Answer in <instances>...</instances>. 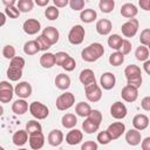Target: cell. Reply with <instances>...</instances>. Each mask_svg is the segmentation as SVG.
<instances>
[{"label": "cell", "mask_w": 150, "mask_h": 150, "mask_svg": "<svg viewBox=\"0 0 150 150\" xmlns=\"http://www.w3.org/2000/svg\"><path fill=\"white\" fill-rule=\"evenodd\" d=\"M103 54H104L103 46L98 42H94L82 50L81 57L86 62H94V61H97L101 56H103Z\"/></svg>", "instance_id": "1"}, {"label": "cell", "mask_w": 150, "mask_h": 150, "mask_svg": "<svg viewBox=\"0 0 150 150\" xmlns=\"http://www.w3.org/2000/svg\"><path fill=\"white\" fill-rule=\"evenodd\" d=\"M25 63V59L21 56H15L11 60L9 67L7 69V77L9 81H19L21 79Z\"/></svg>", "instance_id": "2"}, {"label": "cell", "mask_w": 150, "mask_h": 150, "mask_svg": "<svg viewBox=\"0 0 150 150\" xmlns=\"http://www.w3.org/2000/svg\"><path fill=\"white\" fill-rule=\"evenodd\" d=\"M124 75L127 77L128 84L135 88H139L142 84V71L141 68L136 64H129L124 69Z\"/></svg>", "instance_id": "3"}, {"label": "cell", "mask_w": 150, "mask_h": 150, "mask_svg": "<svg viewBox=\"0 0 150 150\" xmlns=\"http://www.w3.org/2000/svg\"><path fill=\"white\" fill-rule=\"evenodd\" d=\"M29 109V112L32 114L33 117H35L36 120H45L48 117L49 115V109L47 105H45L43 103L41 102H38V101H34L29 104L28 107Z\"/></svg>", "instance_id": "4"}, {"label": "cell", "mask_w": 150, "mask_h": 150, "mask_svg": "<svg viewBox=\"0 0 150 150\" xmlns=\"http://www.w3.org/2000/svg\"><path fill=\"white\" fill-rule=\"evenodd\" d=\"M75 103V96L73 93H69V91H66L63 94H61L57 98H56V108L61 111L63 110H67L69 108H71Z\"/></svg>", "instance_id": "5"}, {"label": "cell", "mask_w": 150, "mask_h": 150, "mask_svg": "<svg viewBox=\"0 0 150 150\" xmlns=\"http://www.w3.org/2000/svg\"><path fill=\"white\" fill-rule=\"evenodd\" d=\"M86 30L81 25H75L68 33V41L71 45H81L84 40Z\"/></svg>", "instance_id": "6"}, {"label": "cell", "mask_w": 150, "mask_h": 150, "mask_svg": "<svg viewBox=\"0 0 150 150\" xmlns=\"http://www.w3.org/2000/svg\"><path fill=\"white\" fill-rule=\"evenodd\" d=\"M14 95V88L8 81H1L0 82V102L1 103H8Z\"/></svg>", "instance_id": "7"}, {"label": "cell", "mask_w": 150, "mask_h": 150, "mask_svg": "<svg viewBox=\"0 0 150 150\" xmlns=\"http://www.w3.org/2000/svg\"><path fill=\"white\" fill-rule=\"evenodd\" d=\"M84 94L89 102H98L102 98V90L96 84V82L84 87Z\"/></svg>", "instance_id": "8"}, {"label": "cell", "mask_w": 150, "mask_h": 150, "mask_svg": "<svg viewBox=\"0 0 150 150\" xmlns=\"http://www.w3.org/2000/svg\"><path fill=\"white\" fill-rule=\"evenodd\" d=\"M138 25H139V22H138L137 19H129L121 27L122 34L125 38H132V36H135L136 33H137V30H138Z\"/></svg>", "instance_id": "9"}, {"label": "cell", "mask_w": 150, "mask_h": 150, "mask_svg": "<svg viewBox=\"0 0 150 150\" xmlns=\"http://www.w3.org/2000/svg\"><path fill=\"white\" fill-rule=\"evenodd\" d=\"M32 91H33L32 86H30V83L27 82V81L19 82V83L15 86V88H14V94H15L18 97L22 98V100L29 97V96L32 95Z\"/></svg>", "instance_id": "10"}, {"label": "cell", "mask_w": 150, "mask_h": 150, "mask_svg": "<svg viewBox=\"0 0 150 150\" xmlns=\"http://www.w3.org/2000/svg\"><path fill=\"white\" fill-rule=\"evenodd\" d=\"M124 131H125V125H124L123 122H114L107 129V132L110 136L111 141L120 138L124 134Z\"/></svg>", "instance_id": "11"}, {"label": "cell", "mask_w": 150, "mask_h": 150, "mask_svg": "<svg viewBox=\"0 0 150 150\" xmlns=\"http://www.w3.org/2000/svg\"><path fill=\"white\" fill-rule=\"evenodd\" d=\"M127 114H128V109H127L125 104L122 103V102H120V101L112 103V105L110 107V115L114 118H116V120L124 118L127 116Z\"/></svg>", "instance_id": "12"}, {"label": "cell", "mask_w": 150, "mask_h": 150, "mask_svg": "<svg viewBox=\"0 0 150 150\" xmlns=\"http://www.w3.org/2000/svg\"><path fill=\"white\" fill-rule=\"evenodd\" d=\"M121 96H122V98L125 102H129V103L135 102L137 100V97H138V89L135 88V87H132V86L127 84V86H124L122 88Z\"/></svg>", "instance_id": "13"}, {"label": "cell", "mask_w": 150, "mask_h": 150, "mask_svg": "<svg viewBox=\"0 0 150 150\" xmlns=\"http://www.w3.org/2000/svg\"><path fill=\"white\" fill-rule=\"evenodd\" d=\"M115 83H116V77L110 71H105L101 75L100 77V84L103 89L105 90H110L115 87Z\"/></svg>", "instance_id": "14"}, {"label": "cell", "mask_w": 150, "mask_h": 150, "mask_svg": "<svg viewBox=\"0 0 150 150\" xmlns=\"http://www.w3.org/2000/svg\"><path fill=\"white\" fill-rule=\"evenodd\" d=\"M22 28H23V32L28 35H34L36 34L40 29H41V23L40 21H38L36 19H28L23 22L22 25Z\"/></svg>", "instance_id": "15"}, {"label": "cell", "mask_w": 150, "mask_h": 150, "mask_svg": "<svg viewBox=\"0 0 150 150\" xmlns=\"http://www.w3.org/2000/svg\"><path fill=\"white\" fill-rule=\"evenodd\" d=\"M132 125H134V129L138 131L144 130L149 125V117L144 114H137L132 118Z\"/></svg>", "instance_id": "16"}, {"label": "cell", "mask_w": 150, "mask_h": 150, "mask_svg": "<svg viewBox=\"0 0 150 150\" xmlns=\"http://www.w3.org/2000/svg\"><path fill=\"white\" fill-rule=\"evenodd\" d=\"M41 35H43V36L48 40V42H49L52 46L55 45V43L59 41V38H60V33H59V30H57L55 27H53V26L46 27V28L43 29V32H42Z\"/></svg>", "instance_id": "17"}, {"label": "cell", "mask_w": 150, "mask_h": 150, "mask_svg": "<svg viewBox=\"0 0 150 150\" xmlns=\"http://www.w3.org/2000/svg\"><path fill=\"white\" fill-rule=\"evenodd\" d=\"M28 142H29V146L33 150L41 149L45 145V136H43L42 131L41 132H38V134H34V135H29Z\"/></svg>", "instance_id": "18"}, {"label": "cell", "mask_w": 150, "mask_h": 150, "mask_svg": "<svg viewBox=\"0 0 150 150\" xmlns=\"http://www.w3.org/2000/svg\"><path fill=\"white\" fill-rule=\"evenodd\" d=\"M125 141L129 145L131 146H136L141 143L142 141V136H141V132L136 129H130L125 132Z\"/></svg>", "instance_id": "19"}, {"label": "cell", "mask_w": 150, "mask_h": 150, "mask_svg": "<svg viewBox=\"0 0 150 150\" xmlns=\"http://www.w3.org/2000/svg\"><path fill=\"white\" fill-rule=\"evenodd\" d=\"M96 32L100 34V35H108L110 32H111V28H112V23L110 20L108 19H101L96 22Z\"/></svg>", "instance_id": "20"}, {"label": "cell", "mask_w": 150, "mask_h": 150, "mask_svg": "<svg viewBox=\"0 0 150 150\" xmlns=\"http://www.w3.org/2000/svg\"><path fill=\"white\" fill-rule=\"evenodd\" d=\"M83 138V134L81 130L79 129H71L67 135H66V142L69 145H76L79 143H81Z\"/></svg>", "instance_id": "21"}, {"label": "cell", "mask_w": 150, "mask_h": 150, "mask_svg": "<svg viewBox=\"0 0 150 150\" xmlns=\"http://www.w3.org/2000/svg\"><path fill=\"white\" fill-rule=\"evenodd\" d=\"M137 13H138L137 7L131 2H127L121 7V15L127 19H134L137 15Z\"/></svg>", "instance_id": "22"}, {"label": "cell", "mask_w": 150, "mask_h": 150, "mask_svg": "<svg viewBox=\"0 0 150 150\" xmlns=\"http://www.w3.org/2000/svg\"><path fill=\"white\" fill-rule=\"evenodd\" d=\"M63 132L59 129H53L48 134V143L52 146H59L63 142Z\"/></svg>", "instance_id": "23"}, {"label": "cell", "mask_w": 150, "mask_h": 150, "mask_svg": "<svg viewBox=\"0 0 150 150\" xmlns=\"http://www.w3.org/2000/svg\"><path fill=\"white\" fill-rule=\"evenodd\" d=\"M80 82L84 86V87H87V86H89V84H93V83H95L96 82V80H95V74H94V71L91 70V69H83L81 73H80Z\"/></svg>", "instance_id": "24"}, {"label": "cell", "mask_w": 150, "mask_h": 150, "mask_svg": "<svg viewBox=\"0 0 150 150\" xmlns=\"http://www.w3.org/2000/svg\"><path fill=\"white\" fill-rule=\"evenodd\" d=\"M12 110H13V112L15 115H23L28 110V103L25 100L19 98V100H16V101L13 102Z\"/></svg>", "instance_id": "25"}, {"label": "cell", "mask_w": 150, "mask_h": 150, "mask_svg": "<svg viewBox=\"0 0 150 150\" xmlns=\"http://www.w3.org/2000/svg\"><path fill=\"white\" fill-rule=\"evenodd\" d=\"M55 86L61 90H66L70 87V77L67 74H59L55 77Z\"/></svg>", "instance_id": "26"}, {"label": "cell", "mask_w": 150, "mask_h": 150, "mask_svg": "<svg viewBox=\"0 0 150 150\" xmlns=\"http://www.w3.org/2000/svg\"><path fill=\"white\" fill-rule=\"evenodd\" d=\"M12 141L15 145L18 146H22L26 144V142L28 141V134L26 130H18L14 132L13 137H12Z\"/></svg>", "instance_id": "27"}, {"label": "cell", "mask_w": 150, "mask_h": 150, "mask_svg": "<svg viewBox=\"0 0 150 150\" xmlns=\"http://www.w3.org/2000/svg\"><path fill=\"white\" fill-rule=\"evenodd\" d=\"M97 18V13L95 9L93 8H87V9H82L80 13V19L86 22V23H90L93 22L95 19Z\"/></svg>", "instance_id": "28"}, {"label": "cell", "mask_w": 150, "mask_h": 150, "mask_svg": "<svg viewBox=\"0 0 150 150\" xmlns=\"http://www.w3.org/2000/svg\"><path fill=\"white\" fill-rule=\"evenodd\" d=\"M40 64L43 68H52L53 66H55V56L53 53H43L40 57Z\"/></svg>", "instance_id": "29"}, {"label": "cell", "mask_w": 150, "mask_h": 150, "mask_svg": "<svg viewBox=\"0 0 150 150\" xmlns=\"http://www.w3.org/2000/svg\"><path fill=\"white\" fill-rule=\"evenodd\" d=\"M23 52L27 55H35V54H38L40 52V47H39V43L36 42V40L27 41L23 45Z\"/></svg>", "instance_id": "30"}, {"label": "cell", "mask_w": 150, "mask_h": 150, "mask_svg": "<svg viewBox=\"0 0 150 150\" xmlns=\"http://www.w3.org/2000/svg\"><path fill=\"white\" fill-rule=\"evenodd\" d=\"M61 123H62V125H63L66 129H73V128L76 125V123H77V118H76V116H75L74 114L68 112V114H64V115L62 116Z\"/></svg>", "instance_id": "31"}, {"label": "cell", "mask_w": 150, "mask_h": 150, "mask_svg": "<svg viewBox=\"0 0 150 150\" xmlns=\"http://www.w3.org/2000/svg\"><path fill=\"white\" fill-rule=\"evenodd\" d=\"M122 42H123V39L122 36H120L118 34H111L109 38H108V46L111 48V49H115L116 52L120 50L121 46H122Z\"/></svg>", "instance_id": "32"}, {"label": "cell", "mask_w": 150, "mask_h": 150, "mask_svg": "<svg viewBox=\"0 0 150 150\" xmlns=\"http://www.w3.org/2000/svg\"><path fill=\"white\" fill-rule=\"evenodd\" d=\"M91 111V108L88 103L86 102H79L75 105V112L76 115H79L80 117H87Z\"/></svg>", "instance_id": "33"}, {"label": "cell", "mask_w": 150, "mask_h": 150, "mask_svg": "<svg viewBox=\"0 0 150 150\" xmlns=\"http://www.w3.org/2000/svg\"><path fill=\"white\" fill-rule=\"evenodd\" d=\"M25 130L27 131L28 135H34V134L41 132V131H42V127H41V124H40L38 121H35V120H30V121L27 122V124H26V129H25Z\"/></svg>", "instance_id": "34"}, {"label": "cell", "mask_w": 150, "mask_h": 150, "mask_svg": "<svg viewBox=\"0 0 150 150\" xmlns=\"http://www.w3.org/2000/svg\"><path fill=\"white\" fill-rule=\"evenodd\" d=\"M34 7V1L33 0H19L16 2V8L19 9V12L21 13H27L30 12Z\"/></svg>", "instance_id": "35"}, {"label": "cell", "mask_w": 150, "mask_h": 150, "mask_svg": "<svg viewBox=\"0 0 150 150\" xmlns=\"http://www.w3.org/2000/svg\"><path fill=\"white\" fill-rule=\"evenodd\" d=\"M135 57L141 62H144V61L149 60V48L145 47V46L137 47L136 50H135Z\"/></svg>", "instance_id": "36"}, {"label": "cell", "mask_w": 150, "mask_h": 150, "mask_svg": "<svg viewBox=\"0 0 150 150\" xmlns=\"http://www.w3.org/2000/svg\"><path fill=\"white\" fill-rule=\"evenodd\" d=\"M124 62V55H122L120 52L111 53L109 56V63L114 67H118Z\"/></svg>", "instance_id": "37"}, {"label": "cell", "mask_w": 150, "mask_h": 150, "mask_svg": "<svg viewBox=\"0 0 150 150\" xmlns=\"http://www.w3.org/2000/svg\"><path fill=\"white\" fill-rule=\"evenodd\" d=\"M98 128H100L98 124H96V123L89 121L88 118H86L84 122L82 123V129H83V131H84L86 134H94V132H96V131L98 130Z\"/></svg>", "instance_id": "38"}, {"label": "cell", "mask_w": 150, "mask_h": 150, "mask_svg": "<svg viewBox=\"0 0 150 150\" xmlns=\"http://www.w3.org/2000/svg\"><path fill=\"white\" fill-rule=\"evenodd\" d=\"M98 7L102 13H110L112 12L115 7V1L114 0H101L98 2Z\"/></svg>", "instance_id": "39"}, {"label": "cell", "mask_w": 150, "mask_h": 150, "mask_svg": "<svg viewBox=\"0 0 150 150\" xmlns=\"http://www.w3.org/2000/svg\"><path fill=\"white\" fill-rule=\"evenodd\" d=\"M59 8H56L55 6H48L46 9H45V16L48 19V20H56L59 18Z\"/></svg>", "instance_id": "40"}, {"label": "cell", "mask_w": 150, "mask_h": 150, "mask_svg": "<svg viewBox=\"0 0 150 150\" xmlns=\"http://www.w3.org/2000/svg\"><path fill=\"white\" fill-rule=\"evenodd\" d=\"M87 118L89 120V121H91V122H94V123H96V124H101V122H102V114H101V111L100 110H96V109H91V111H90V114L87 116Z\"/></svg>", "instance_id": "41"}, {"label": "cell", "mask_w": 150, "mask_h": 150, "mask_svg": "<svg viewBox=\"0 0 150 150\" xmlns=\"http://www.w3.org/2000/svg\"><path fill=\"white\" fill-rule=\"evenodd\" d=\"M139 42L142 46H145V47H149L150 45V29L149 28H145L141 32V35H139Z\"/></svg>", "instance_id": "42"}, {"label": "cell", "mask_w": 150, "mask_h": 150, "mask_svg": "<svg viewBox=\"0 0 150 150\" xmlns=\"http://www.w3.org/2000/svg\"><path fill=\"white\" fill-rule=\"evenodd\" d=\"M2 55L8 59V60H12L13 57H15V48L12 46V45H6L2 49Z\"/></svg>", "instance_id": "43"}, {"label": "cell", "mask_w": 150, "mask_h": 150, "mask_svg": "<svg viewBox=\"0 0 150 150\" xmlns=\"http://www.w3.org/2000/svg\"><path fill=\"white\" fill-rule=\"evenodd\" d=\"M36 42L39 43V47H40V50H47V49H49L50 47H52V45L48 42V40L43 36V35H39L38 38H36Z\"/></svg>", "instance_id": "44"}, {"label": "cell", "mask_w": 150, "mask_h": 150, "mask_svg": "<svg viewBox=\"0 0 150 150\" xmlns=\"http://www.w3.org/2000/svg\"><path fill=\"white\" fill-rule=\"evenodd\" d=\"M66 71H71V70H74L75 69V67H76V62H75V60L69 55L68 56V59L63 62V64L61 66Z\"/></svg>", "instance_id": "45"}, {"label": "cell", "mask_w": 150, "mask_h": 150, "mask_svg": "<svg viewBox=\"0 0 150 150\" xmlns=\"http://www.w3.org/2000/svg\"><path fill=\"white\" fill-rule=\"evenodd\" d=\"M96 139H97V142H98L100 144H103V145L109 144V143L111 142V138H110V136L108 135L107 130L98 132V135H97V138H96Z\"/></svg>", "instance_id": "46"}, {"label": "cell", "mask_w": 150, "mask_h": 150, "mask_svg": "<svg viewBox=\"0 0 150 150\" xmlns=\"http://www.w3.org/2000/svg\"><path fill=\"white\" fill-rule=\"evenodd\" d=\"M5 15L9 16L11 19H16L20 15L19 9L15 6H11V7H5Z\"/></svg>", "instance_id": "47"}, {"label": "cell", "mask_w": 150, "mask_h": 150, "mask_svg": "<svg viewBox=\"0 0 150 150\" xmlns=\"http://www.w3.org/2000/svg\"><path fill=\"white\" fill-rule=\"evenodd\" d=\"M54 56H55V64H57V66H62L63 62L68 59L69 54H67L66 52H57L56 54H54Z\"/></svg>", "instance_id": "48"}, {"label": "cell", "mask_w": 150, "mask_h": 150, "mask_svg": "<svg viewBox=\"0 0 150 150\" xmlns=\"http://www.w3.org/2000/svg\"><path fill=\"white\" fill-rule=\"evenodd\" d=\"M118 52H120L122 55H127V54H129V53L131 52V42H130L129 40H124V39H123L122 46H121V48H120Z\"/></svg>", "instance_id": "49"}, {"label": "cell", "mask_w": 150, "mask_h": 150, "mask_svg": "<svg viewBox=\"0 0 150 150\" xmlns=\"http://www.w3.org/2000/svg\"><path fill=\"white\" fill-rule=\"evenodd\" d=\"M68 5L74 11H82L84 7V1L83 0H70Z\"/></svg>", "instance_id": "50"}, {"label": "cell", "mask_w": 150, "mask_h": 150, "mask_svg": "<svg viewBox=\"0 0 150 150\" xmlns=\"http://www.w3.org/2000/svg\"><path fill=\"white\" fill-rule=\"evenodd\" d=\"M81 150H97V143L94 141H86L81 145Z\"/></svg>", "instance_id": "51"}, {"label": "cell", "mask_w": 150, "mask_h": 150, "mask_svg": "<svg viewBox=\"0 0 150 150\" xmlns=\"http://www.w3.org/2000/svg\"><path fill=\"white\" fill-rule=\"evenodd\" d=\"M141 107L143 110L149 111L150 110V96H145L142 101H141Z\"/></svg>", "instance_id": "52"}, {"label": "cell", "mask_w": 150, "mask_h": 150, "mask_svg": "<svg viewBox=\"0 0 150 150\" xmlns=\"http://www.w3.org/2000/svg\"><path fill=\"white\" fill-rule=\"evenodd\" d=\"M68 4H69V1H68V0H54V6H55L56 8L66 7Z\"/></svg>", "instance_id": "53"}, {"label": "cell", "mask_w": 150, "mask_h": 150, "mask_svg": "<svg viewBox=\"0 0 150 150\" xmlns=\"http://www.w3.org/2000/svg\"><path fill=\"white\" fill-rule=\"evenodd\" d=\"M142 150H150V137H145L142 141Z\"/></svg>", "instance_id": "54"}, {"label": "cell", "mask_w": 150, "mask_h": 150, "mask_svg": "<svg viewBox=\"0 0 150 150\" xmlns=\"http://www.w3.org/2000/svg\"><path fill=\"white\" fill-rule=\"evenodd\" d=\"M139 6L144 11H149L150 9V0H139Z\"/></svg>", "instance_id": "55"}, {"label": "cell", "mask_w": 150, "mask_h": 150, "mask_svg": "<svg viewBox=\"0 0 150 150\" xmlns=\"http://www.w3.org/2000/svg\"><path fill=\"white\" fill-rule=\"evenodd\" d=\"M2 4L5 5V7H11V6H15L16 1L15 0H2Z\"/></svg>", "instance_id": "56"}, {"label": "cell", "mask_w": 150, "mask_h": 150, "mask_svg": "<svg viewBox=\"0 0 150 150\" xmlns=\"http://www.w3.org/2000/svg\"><path fill=\"white\" fill-rule=\"evenodd\" d=\"M143 68H144V70H145L146 74H150V60L144 61V63H143Z\"/></svg>", "instance_id": "57"}, {"label": "cell", "mask_w": 150, "mask_h": 150, "mask_svg": "<svg viewBox=\"0 0 150 150\" xmlns=\"http://www.w3.org/2000/svg\"><path fill=\"white\" fill-rule=\"evenodd\" d=\"M35 4L40 7H43V6H47L49 4V0H35Z\"/></svg>", "instance_id": "58"}, {"label": "cell", "mask_w": 150, "mask_h": 150, "mask_svg": "<svg viewBox=\"0 0 150 150\" xmlns=\"http://www.w3.org/2000/svg\"><path fill=\"white\" fill-rule=\"evenodd\" d=\"M5 23H6V15H5V13L0 12V27L4 26Z\"/></svg>", "instance_id": "59"}, {"label": "cell", "mask_w": 150, "mask_h": 150, "mask_svg": "<svg viewBox=\"0 0 150 150\" xmlns=\"http://www.w3.org/2000/svg\"><path fill=\"white\" fill-rule=\"evenodd\" d=\"M2 114H4V108L2 105H0V116H2Z\"/></svg>", "instance_id": "60"}, {"label": "cell", "mask_w": 150, "mask_h": 150, "mask_svg": "<svg viewBox=\"0 0 150 150\" xmlns=\"http://www.w3.org/2000/svg\"><path fill=\"white\" fill-rule=\"evenodd\" d=\"M18 150H28V149H25V148H21V149H18Z\"/></svg>", "instance_id": "61"}, {"label": "cell", "mask_w": 150, "mask_h": 150, "mask_svg": "<svg viewBox=\"0 0 150 150\" xmlns=\"http://www.w3.org/2000/svg\"><path fill=\"white\" fill-rule=\"evenodd\" d=\"M0 150H5V149H4V148H2V146H0Z\"/></svg>", "instance_id": "62"}]
</instances>
